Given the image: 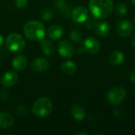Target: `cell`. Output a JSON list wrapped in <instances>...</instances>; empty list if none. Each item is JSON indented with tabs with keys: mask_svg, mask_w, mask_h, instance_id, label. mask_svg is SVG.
I'll list each match as a JSON object with an SVG mask.
<instances>
[{
	"mask_svg": "<svg viewBox=\"0 0 135 135\" xmlns=\"http://www.w3.org/2000/svg\"><path fill=\"white\" fill-rule=\"evenodd\" d=\"M89 8L93 16L97 19H104L111 15L114 6L112 0H90Z\"/></svg>",
	"mask_w": 135,
	"mask_h": 135,
	"instance_id": "obj_1",
	"label": "cell"
},
{
	"mask_svg": "<svg viewBox=\"0 0 135 135\" xmlns=\"http://www.w3.org/2000/svg\"><path fill=\"white\" fill-rule=\"evenodd\" d=\"M24 34L31 40L40 41L44 40L45 36V28L44 25L38 21H30L24 26Z\"/></svg>",
	"mask_w": 135,
	"mask_h": 135,
	"instance_id": "obj_2",
	"label": "cell"
},
{
	"mask_svg": "<svg viewBox=\"0 0 135 135\" xmlns=\"http://www.w3.org/2000/svg\"><path fill=\"white\" fill-rule=\"evenodd\" d=\"M53 109L52 101L47 97H40L36 100L32 107V112L34 115L40 118L48 116Z\"/></svg>",
	"mask_w": 135,
	"mask_h": 135,
	"instance_id": "obj_3",
	"label": "cell"
},
{
	"mask_svg": "<svg viewBox=\"0 0 135 135\" xmlns=\"http://www.w3.org/2000/svg\"><path fill=\"white\" fill-rule=\"evenodd\" d=\"M6 47L10 51L18 52L24 50L25 47V42L21 35L17 33H12L6 38Z\"/></svg>",
	"mask_w": 135,
	"mask_h": 135,
	"instance_id": "obj_4",
	"label": "cell"
},
{
	"mask_svg": "<svg viewBox=\"0 0 135 135\" xmlns=\"http://www.w3.org/2000/svg\"><path fill=\"white\" fill-rule=\"evenodd\" d=\"M127 91L123 87H115L109 90L107 94L108 101L113 105H119L125 100Z\"/></svg>",
	"mask_w": 135,
	"mask_h": 135,
	"instance_id": "obj_5",
	"label": "cell"
},
{
	"mask_svg": "<svg viewBox=\"0 0 135 135\" xmlns=\"http://www.w3.org/2000/svg\"><path fill=\"white\" fill-rule=\"evenodd\" d=\"M82 47L87 53L91 55H96L100 51V44L94 37L86 38L82 43Z\"/></svg>",
	"mask_w": 135,
	"mask_h": 135,
	"instance_id": "obj_6",
	"label": "cell"
},
{
	"mask_svg": "<svg viewBox=\"0 0 135 135\" xmlns=\"http://www.w3.org/2000/svg\"><path fill=\"white\" fill-rule=\"evenodd\" d=\"M117 32L118 34L123 38L129 37L134 32V25L128 20L120 21L117 25Z\"/></svg>",
	"mask_w": 135,
	"mask_h": 135,
	"instance_id": "obj_7",
	"label": "cell"
},
{
	"mask_svg": "<svg viewBox=\"0 0 135 135\" xmlns=\"http://www.w3.org/2000/svg\"><path fill=\"white\" fill-rule=\"evenodd\" d=\"M58 51L64 58H70L74 55L75 49L74 46L67 40H62L59 43Z\"/></svg>",
	"mask_w": 135,
	"mask_h": 135,
	"instance_id": "obj_8",
	"label": "cell"
},
{
	"mask_svg": "<svg viewBox=\"0 0 135 135\" xmlns=\"http://www.w3.org/2000/svg\"><path fill=\"white\" fill-rule=\"evenodd\" d=\"M88 10L85 6H78L72 10L71 17L74 21L77 23H83L88 18Z\"/></svg>",
	"mask_w": 135,
	"mask_h": 135,
	"instance_id": "obj_9",
	"label": "cell"
},
{
	"mask_svg": "<svg viewBox=\"0 0 135 135\" xmlns=\"http://www.w3.org/2000/svg\"><path fill=\"white\" fill-rule=\"evenodd\" d=\"M18 81V75L13 71H7L1 78V83L5 87H11Z\"/></svg>",
	"mask_w": 135,
	"mask_h": 135,
	"instance_id": "obj_10",
	"label": "cell"
},
{
	"mask_svg": "<svg viewBox=\"0 0 135 135\" xmlns=\"http://www.w3.org/2000/svg\"><path fill=\"white\" fill-rule=\"evenodd\" d=\"M49 67V62L44 58H36L32 62V68L36 72H44Z\"/></svg>",
	"mask_w": 135,
	"mask_h": 135,
	"instance_id": "obj_11",
	"label": "cell"
},
{
	"mask_svg": "<svg viewBox=\"0 0 135 135\" xmlns=\"http://www.w3.org/2000/svg\"><path fill=\"white\" fill-rule=\"evenodd\" d=\"M13 118L7 112H0V128L10 129L13 126Z\"/></svg>",
	"mask_w": 135,
	"mask_h": 135,
	"instance_id": "obj_12",
	"label": "cell"
},
{
	"mask_svg": "<svg viewBox=\"0 0 135 135\" xmlns=\"http://www.w3.org/2000/svg\"><path fill=\"white\" fill-rule=\"evenodd\" d=\"M124 59H125V55L120 51H113L109 55V58H108L110 64L113 66H118L121 65L124 62Z\"/></svg>",
	"mask_w": 135,
	"mask_h": 135,
	"instance_id": "obj_13",
	"label": "cell"
},
{
	"mask_svg": "<svg viewBox=\"0 0 135 135\" xmlns=\"http://www.w3.org/2000/svg\"><path fill=\"white\" fill-rule=\"evenodd\" d=\"M27 64H28V62H27L26 57H25L24 55H21L15 56L12 61L13 67L16 70H18V71L24 70L26 68Z\"/></svg>",
	"mask_w": 135,
	"mask_h": 135,
	"instance_id": "obj_14",
	"label": "cell"
},
{
	"mask_svg": "<svg viewBox=\"0 0 135 135\" xmlns=\"http://www.w3.org/2000/svg\"><path fill=\"white\" fill-rule=\"evenodd\" d=\"M47 34L51 40H58L63 34V28L60 25H53L49 28Z\"/></svg>",
	"mask_w": 135,
	"mask_h": 135,
	"instance_id": "obj_15",
	"label": "cell"
},
{
	"mask_svg": "<svg viewBox=\"0 0 135 135\" xmlns=\"http://www.w3.org/2000/svg\"><path fill=\"white\" fill-rule=\"evenodd\" d=\"M96 33L101 37L107 36L110 32V26L106 21H100L95 27Z\"/></svg>",
	"mask_w": 135,
	"mask_h": 135,
	"instance_id": "obj_16",
	"label": "cell"
},
{
	"mask_svg": "<svg viewBox=\"0 0 135 135\" xmlns=\"http://www.w3.org/2000/svg\"><path fill=\"white\" fill-rule=\"evenodd\" d=\"M55 6L64 16L67 17L72 13L70 9V6L66 3V0H55Z\"/></svg>",
	"mask_w": 135,
	"mask_h": 135,
	"instance_id": "obj_17",
	"label": "cell"
},
{
	"mask_svg": "<svg viewBox=\"0 0 135 135\" xmlns=\"http://www.w3.org/2000/svg\"><path fill=\"white\" fill-rule=\"evenodd\" d=\"M78 70L77 64L73 61H66L63 62L61 66V70L63 74L66 75L74 74Z\"/></svg>",
	"mask_w": 135,
	"mask_h": 135,
	"instance_id": "obj_18",
	"label": "cell"
},
{
	"mask_svg": "<svg viewBox=\"0 0 135 135\" xmlns=\"http://www.w3.org/2000/svg\"><path fill=\"white\" fill-rule=\"evenodd\" d=\"M70 114L72 117L78 121H81L85 117V112L80 105H74L70 109Z\"/></svg>",
	"mask_w": 135,
	"mask_h": 135,
	"instance_id": "obj_19",
	"label": "cell"
},
{
	"mask_svg": "<svg viewBox=\"0 0 135 135\" xmlns=\"http://www.w3.org/2000/svg\"><path fill=\"white\" fill-rule=\"evenodd\" d=\"M41 49L45 55H52L55 52V47L53 44L47 40H42L41 41Z\"/></svg>",
	"mask_w": 135,
	"mask_h": 135,
	"instance_id": "obj_20",
	"label": "cell"
},
{
	"mask_svg": "<svg viewBox=\"0 0 135 135\" xmlns=\"http://www.w3.org/2000/svg\"><path fill=\"white\" fill-rule=\"evenodd\" d=\"M40 16H41V18L43 20H45V21H49L51 19L53 18L54 17V11L50 9V8H46V9H44L40 13Z\"/></svg>",
	"mask_w": 135,
	"mask_h": 135,
	"instance_id": "obj_21",
	"label": "cell"
},
{
	"mask_svg": "<svg viewBox=\"0 0 135 135\" xmlns=\"http://www.w3.org/2000/svg\"><path fill=\"white\" fill-rule=\"evenodd\" d=\"M115 12L116 14H118L120 17H123L127 14V6L124 3H119L118 4L115 8Z\"/></svg>",
	"mask_w": 135,
	"mask_h": 135,
	"instance_id": "obj_22",
	"label": "cell"
},
{
	"mask_svg": "<svg viewBox=\"0 0 135 135\" xmlns=\"http://www.w3.org/2000/svg\"><path fill=\"white\" fill-rule=\"evenodd\" d=\"M70 37L71 40L74 41V43H79L81 40L82 36H81V32L78 29H74L70 32Z\"/></svg>",
	"mask_w": 135,
	"mask_h": 135,
	"instance_id": "obj_23",
	"label": "cell"
},
{
	"mask_svg": "<svg viewBox=\"0 0 135 135\" xmlns=\"http://www.w3.org/2000/svg\"><path fill=\"white\" fill-rule=\"evenodd\" d=\"M97 18L95 17L94 16L93 17H90L87 18V20L85 21V25L86 27L89 28V29H93V28H95V27L97 26Z\"/></svg>",
	"mask_w": 135,
	"mask_h": 135,
	"instance_id": "obj_24",
	"label": "cell"
},
{
	"mask_svg": "<svg viewBox=\"0 0 135 135\" xmlns=\"http://www.w3.org/2000/svg\"><path fill=\"white\" fill-rule=\"evenodd\" d=\"M28 0H15V4L17 9H23L27 6Z\"/></svg>",
	"mask_w": 135,
	"mask_h": 135,
	"instance_id": "obj_25",
	"label": "cell"
},
{
	"mask_svg": "<svg viewBox=\"0 0 135 135\" xmlns=\"http://www.w3.org/2000/svg\"><path fill=\"white\" fill-rule=\"evenodd\" d=\"M130 80L133 82V83H135V70H132L131 73H130Z\"/></svg>",
	"mask_w": 135,
	"mask_h": 135,
	"instance_id": "obj_26",
	"label": "cell"
},
{
	"mask_svg": "<svg viewBox=\"0 0 135 135\" xmlns=\"http://www.w3.org/2000/svg\"><path fill=\"white\" fill-rule=\"evenodd\" d=\"M131 44H132L133 47L135 48V35H134L131 38Z\"/></svg>",
	"mask_w": 135,
	"mask_h": 135,
	"instance_id": "obj_27",
	"label": "cell"
},
{
	"mask_svg": "<svg viewBox=\"0 0 135 135\" xmlns=\"http://www.w3.org/2000/svg\"><path fill=\"white\" fill-rule=\"evenodd\" d=\"M77 51H78V52L79 54H81L85 50H84L83 47H78V50H77Z\"/></svg>",
	"mask_w": 135,
	"mask_h": 135,
	"instance_id": "obj_28",
	"label": "cell"
},
{
	"mask_svg": "<svg viewBox=\"0 0 135 135\" xmlns=\"http://www.w3.org/2000/svg\"><path fill=\"white\" fill-rule=\"evenodd\" d=\"M2 44H3V38H2V36L0 35V47H2Z\"/></svg>",
	"mask_w": 135,
	"mask_h": 135,
	"instance_id": "obj_29",
	"label": "cell"
},
{
	"mask_svg": "<svg viewBox=\"0 0 135 135\" xmlns=\"http://www.w3.org/2000/svg\"><path fill=\"white\" fill-rule=\"evenodd\" d=\"M76 134H78V135H81V134L86 135V134H86V133H85V132H79V133H77Z\"/></svg>",
	"mask_w": 135,
	"mask_h": 135,
	"instance_id": "obj_30",
	"label": "cell"
},
{
	"mask_svg": "<svg viewBox=\"0 0 135 135\" xmlns=\"http://www.w3.org/2000/svg\"><path fill=\"white\" fill-rule=\"evenodd\" d=\"M131 2H132L133 5H134L135 6V0H131Z\"/></svg>",
	"mask_w": 135,
	"mask_h": 135,
	"instance_id": "obj_31",
	"label": "cell"
},
{
	"mask_svg": "<svg viewBox=\"0 0 135 135\" xmlns=\"http://www.w3.org/2000/svg\"><path fill=\"white\" fill-rule=\"evenodd\" d=\"M134 25H135V16H134Z\"/></svg>",
	"mask_w": 135,
	"mask_h": 135,
	"instance_id": "obj_32",
	"label": "cell"
}]
</instances>
